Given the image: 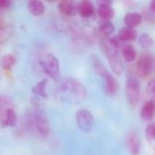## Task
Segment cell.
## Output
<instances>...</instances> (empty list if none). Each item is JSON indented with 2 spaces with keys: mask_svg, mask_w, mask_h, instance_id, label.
Wrapping results in <instances>:
<instances>
[{
  "mask_svg": "<svg viewBox=\"0 0 155 155\" xmlns=\"http://www.w3.org/2000/svg\"><path fill=\"white\" fill-rule=\"evenodd\" d=\"M142 20H143L142 15L138 12L127 13L124 18V24L126 25L127 27H130V28H134L135 26L139 25L142 23Z\"/></svg>",
  "mask_w": 155,
  "mask_h": 155,
  "instance_id": "obj_15",
  "label": "cell"
},
{
  "mask_svg": "<svg viewBox=\"0 0 155 155\" xmlns=\"http://www.w3.org/2000/svg\"><path fill=\"white\" fill-rule=\"evenodd\" d=\"M78 13L84 18L91 17L94 14V6L90 1H82L78 4Z\"/></svg>",
  "mask_w": 155,
  "mask_h": 155,
  "instance_id": "obj_14",
  "label": "cell"
},
{
  "mask_svg": "<svg viewBox=\"0 0 155 155\" xmlns=\"http://www.w3.org/2000/svg\"><path fill=\"white\" fill-rule=\"evenodd\" d=\"M139 44L141 45V46L144 49H149L153 45V40L151 37L150 35L143 33L140 35L139 37Z\"/></svg>",
  "mask_w": 155,
  "mask_h": 155,
  "instance_id": "obj_22",
  "label": "cell"
},
{
  "mask_svg": "<svg viewBox=\"0 0 155 155\" xmlns=\"http://www.w3.org/2000/svg\"><path fill=\"white\" fill-rule=\"evenodd\" d=\"M16 59L13 54H5L2 56L0 60V65L5 70H10L15 64Z\"/></svg>",
  "mask_w": 155,
  "mask_h": 155,
  "instance_id": "obj_20",
  "label": "cell"
},
{
  "mask_svg": "<svg viewBox=\"0 0 155 155\" xmlns=\"http://www.w3.org/2000/svg\"><path fill=\"white\" fill-rule=\"evenodd\" d=\"M63 89L64 91L71 93L80 99H84L87 94V91L84 86L72 78H67L63 82Z\"/></svg>",
  "mask_w": 155,
  "mask_h": 155,
  "instance_id": "obj_5",
  "label": "cell"
},
{
  "mask_svg": "<svg viewBox=\"0 0 155 155\" xmlns=\"http://www.w3.org/2000/svg\"><path fill=\"white\" fill-rule=\"evenodd\" d=\"M75 119L77 125L81 131L84 133H90L93 131L95 122L93 114L89 111L85 109H81L77 111L75 114Z\"/></svg>",
  "mask_w": 155,
  "mask_h": 155,
  "instance_id": "obj_3",
  "label": "cell"
},
{
  "mask_svg": "<svg viewBox=\"0 0 155 155\" xmlns=\"http://www.w3.org/2000/svg\"><path fill=\"white\" fill-rule=\"evenodd\" d=\"M12 3L8 0H0V9H8Z\"/></svg>",
  "mask_w": 155,
  "mask_h": 155,
  "instance_id": "obj_27",
  "label": "cell"
},
{
  "mask_svg": "<svg viewBox=\"0 0 155 155\" xmlns=\"http://www.w3.org/2000/svg\"><path fill=\"white\" fill-rule=\"evenodd\" d=\"M127 148L132 155H139L141 153V140L135 132H131L126 139Z\"/></svg>",
  "mask_w": 155,
  "mask_h": 155,
  "instance_id": "obj_7",
  "label": "cell"
},
{
  "mask_svg": "<svg viewBox=\"0 0 155 155\" xmlns=\"http://www.w3.org/2000/svg\"><path fill=\"white\" fill-rule=\"evenodd\" d=\"M155 116V101L149 100L142 107L141 117L145 121H150Z\"/></svg>",
  "mask_w": 155,
  "mask_h": 155,
  "instance_id": "obj_10",
  "label": "cell"
},
{
  "mask_svg": "<svg viewBox=\"0 0 155 155\" xmlns=\"http://www.w3.org/2000/svg\"><path fill=\"white\" fill-rule=\"evenodd\" d=\"M8 108L9 107H6V102L2 100V98H0V119Z\"/></svg>",
  "mask_w": 155,
  "mask_h": 155,
  "instance_id": "obj_26",
  "label": "cell"
},
{
  "mask_svg": "<svg viewBox=\"0 0 155 155\" xmlns=\"http://www.w3.org/2000/svg\"><path fill=\"white\" fill-rule=\"evenodd\" d=\"M145 134L148 140L155 141V123H152L146 126Z\"/></svg>",
  "mask_w": 155,
  "mask_h": 155,
  "instance_id": "obj_24",
  "label": "cell"
},
{
  "mask_svg": "<svg viewBox=\"0 0 155 155\" xmlns=\"http://www.w3.org/2000/svg\"><path fill=\"white\" fill-rule=\"evenodd\" d=\"M146 92H147V94L152 98V100L155 101V78L150 80V82L147 84Z\"/></svg>",
  "mask_w": 155,
  "mask_h": 155,
  "instance_id": "obj_25",
  "label": "cell"
},
{
  "mask_svg": "<svg viewBox=\"0 0 155 155\" xmlns=\"http://www.w3.org/2000/svg\"><path fill=\"white\" fill-rule=\"evenodd\" d=\"M34 119H35V124L39 134L44 137H47L50 134L51 127L45 113L40 108H36L35 110Z\"/></svg>",
  "mask_w": 155,
  "mask_h": 155,
  "instance_id": "obj_4",
  "label": "cell"
},
{
  "mask_svg": "<svg viewBox=\"0 0 155 155\" xmlns=\"http://www.w3.org/2000/svg\"><path fill=\"white\" fill-rule=\"evenodd\" d=\"M58 9L64 15L72 16L78 13V4L71 0H63L58 4Z\"/></svg>",
  "mask_w": 155,
  "mask_h": 155,
  "instance_id": "obj_9",
  "label": "cell"
},
{
  "mask_svg": "<svg viewBox=\"0 0 155 155\" xmlns=\"http://www.w3.org/2000/svg\"><path fill=\"white\" fill-rule=\"evenodd\" d=\"M1 123L5 127L15 126L17 123V114L13 108L9 107L1 117Z\"/></svg>",
  "mask_w": 155,
  "mask_h": 155,
  "instance_id": "obj_11",
  "label": "cell"
},
{
  "mask_svg": "<svg viewBox=\"0 0 155 155\" xmlns=\"http://www.w3.org/2000/svg\"><path fill=\"white\" fill-rule=\"evenodd\" d=\"M122 55L126 62H133L136 59V51L134 47L131 45H124L122 46Z\"/></svg>",
  "mask_w": 155,
  "mask_h": 155,
  "instance_id": "obj_18",
  "label": "cell"
},
{
  "mask_svg": "<svg viewBox=\"0 0 155 155\" xmlns=\"http://www.w3.org/2000/svg\"><path fill=\"white\" fill-rule=\"evenodd\" d=\"M137 69L142 75H150L155 71V57L151 54H143L137 61Z\"/></svg>",
  "mask_w": 155,
  "mask_h": 155,
  "instance_id": "obj_6",
  "label": "cell"
},
{
  "mask_svg": "<svg viewBox=\"0 0 155 155\" xmlns=\"http://www.w3.org/2000/svg\"><path fill=\"white\" fill-rule=\"evenodd\" d=\"M151 9H152L153 12H155V0H153V1L151 3Z\"/></svg>",
  "mask_w": 155,
  "mask_h": 155,
  "instance_id": "obj_28",
  "label": "cell"
},
{
  "mask_svg": "<svg viewBox=\"0 0 155 155\" xmlns=\"http://www.w3.org/2000/svg\"><path fill=\"white\" fill-rule=\"evenodd\" d=\"M114 31V25L112 22L109 20L103 21L99 25V32L103 35V37H108L110 35H112Z\"/></svg>",
  "mask_w": 155,
  "mask_h": 155,
  "instance_id": "obj_19",
  "label": "cell"
},
{
  "mask_svg": "<svg viewBox=\"0 0 155 155\" xmlns=\"http://www.w3.org/2000/svg\"><path fill=\"white\" fill-rule=\"evenodd\" d=\"M126 96L127 100L131 106H136L139 103L141 97V83L140 81L131 76L127 79L126 82Z\"/></svg>",
  "mask_w": 155,
  "mask_h": 155,
  "instance_id": "obj_2",
  "label": "cell"
},
{
  "mask_svg": "<svg viewBox=\"0 0 155 155\" xmlns=\"http://www.w3.org/2000/svg\"><path fill=\"white\" fill-rule=\"evenodd\" d=\"M40 64L44 72L54 81L60 80V66L58 59L51 54H48L40 61Z\"/></svg>",
  "mask_w": 155,
  "mask_h": 155,
  "instance_id": "obj_1",
  "label": "cell"
},
{
  "mask_svg": "<svg viewBox=\"0 0 155 155\" xmlns=\"http://www.w3.org/2000/svg\"><path fill=\"white\" fill-rule=\"evenodd\" d=\"M97 14L104 21H107L114 17V10L109 3L104 2V3H102L99 5Z\"/></svg>",
  "mask_w": 155,
  "mask_h": 155,
  "instance_id": "obj_13",
  "label": "cell"
},
{
  "mask_svg": "<svg viewBox=\"0 0 155 155\" xmlns=\"http://www.w3.org/2000/svg\"><path fill=\"white\" fill-rule=\"evenodd\" d=\"M93 64H94V70L96 71V73L101 75L103 78H105L107 75H109V72L106 70V68L104 66V64H102V62L98 59H94V62H93Z\"/></svg>",
  "mask_w": 155,
  "mask_h": 155,
  "instance_id": "obj_23",
  "label": "cell"
},
{
  "mask_svg": "<svg viewBox=\"0 0 155 155\" xmlns=\"http://www.w3.org/2000/svg\"><path fill=\"white\" fill-rule=\"evenodd\" d=\"M27 7H28V10L30 11V13L35 16L42 15L45 13V6L43 4V2L37 1V0L30 1L27 5Z\"/></svg>",
  "mask_w": 155,
  "mask_h": 155,
  "instance_id": "obj_17",
  "label": "cell"
},
{
  "mask_svg": "<svg viewBox=\"0 0 155 155\" xmlns=\"http://www.w3.org/2000/svg\"><path fill=\"white\" fill-rule=\"evenodd\" d=\"M108 61L113 72L117 75H121L124 72V64L120 54L108 57Z\"/></svg>",
  "mask_w": 155,
  "mask_h": 155,
  "instance_id": "obj_16",
  "label": "cell"
},
{
  "mask_svg": "<svg viewBox=\"0 0 155 155\" xmlns=\"http://www.w3.org/2000/svg\"><path fill=\"white\" fill-rule=\"evenodd\" d=\"M104 92L109 97H114L117 94L119 90V84L116 79L109 74L105 78H104Z\"/></svg>",
  "mask_w": 155,
  "mask_h": 155,
  "instance_id": "obj_8",
  "label": "cell"
},
{
  "mask_svg": "<svg viewBox=\"0 0 155 155\" xmlns=\"http://www.w3.org/2000/svg\"><path fill=\"white\" fill-rule=\"evenodd\" d=\"M46 84H47V80L44 79L40 81L37 84H35L33 88V93L35 95H38L40 97H47V93H46Z\"/></svg>",
  "mask_w": 155,
  "mask_h": 155,
  "instance_id": "obj_21",
  "label": "cell"
},
{
  "mask_svg": "<svg viewBox=\"0 0 155 155\" xmlns=\"http://www.w3.org/2000/svg\"><path fill=\"white\" fill-rule=\"evenodd\" d=\"M117 37L121 42H132L137 38V32L134 28L125 26L120 29Z\"/></svg>",
  "mask_w": 155,
  "mask_h": 155,
  "instance_id": "obj_12",
  "label": "cell"
}]
</instances>
